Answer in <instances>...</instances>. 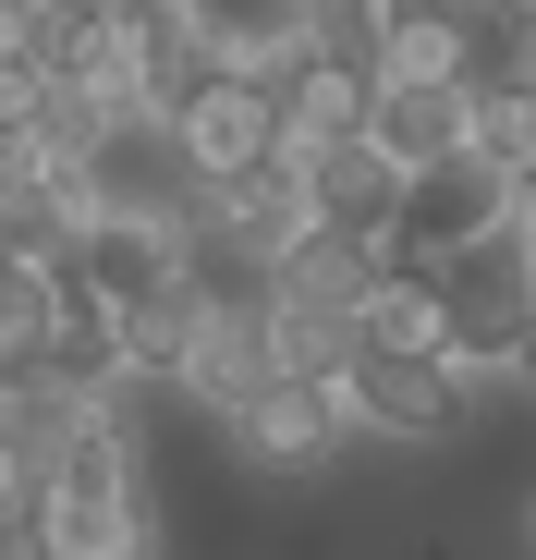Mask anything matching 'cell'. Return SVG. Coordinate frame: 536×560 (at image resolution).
Masks as SVG:
<instances>
[{
	"label": "cell",
	"mask_w": 536,
	"mask_h": 560,
	"mask_svg": "<svg viewBox=\"0 0 536 560\" xmlns=\"http://www.w3.org/2000/svg\"><path fill=\"white\" fill-rule=\"evenodd\" d=\"M464 159H488L500 183L536 171V98H464Z\"/></svg>",
	"instance_id": "2e32d148"
},
{
	"label": "cell",
	"mask_w": 536,
	"mask_h": 560,
	"mask_svg": "<svg viewBox=\"0 0 536 560\" xmlns=\"http://www.w3.org/2000/svg\"><path fill=\"white\" fill-rule=\"evenodd\" d=\"M232 439H244V463H268V476H317V463L341 451V402L317 390V378H268L232 402Z\"/></svg>",
	"instance_id": "52a82bcc"
},
{
	"label": "cell",
	"mask_w": 536,
	"mask_h": 560,
	"mask_svg": "<svg viewBox=\"0 0 536 560\" xmlns=\"http://www.w3.org/2000/svg\"><path fill=\"white\" fill-rule=\"evenodd\" d=\"M524 208V183H500L488 159H427V171H403L391 183V220H378V280H427L452 244H476V232H500Z\"/></svg>",
	"instance_id": "277c9868"
},
{
	"label": "cell",
	"mask_w": 536,
	"mask_h": 560,
	"mask_svg": "<svg viewBox=\"0 0 536 560\" xmlns=\"http://www.w3.org/2000/svg\"><path fill=\"white\" fill-rule=\"evenodd\" d=\"M329 402H353V415H366V427H391V439H464L476 378L452 365V341H439L427 280H378V293L353 305V341H341Z\"/></svg>",
	"instance_id": "7a4b0ae2"
},
{
	"label": "cell",
	"mask_w": 536,
	"mask_h": 560,
	"mask_svg": "<svg viewBox=\"0 0 536 560\" xmlns=\"http://www.w3.org/2000/svg\"><path fill=\"white\" fill-rule=\"evenodd\" d=\"M256 268H268V305H305V317H341V329H353V305L378 293V244L317 232V220H305V232H281Z\"/></svg>",
	"instance_id": "9c48e42d"
},
{
	"label": "cell",
	"mask_w": 536,
	"mask_h": 560,
	"mask_svg": "<svg viewBox=\"0 0 536 560\" xmlns=\"http://www.w3.org/2000/svg\"><path fill=\"white\" fill-rule=\"evenodd\" d=\"M268 378V341H256V305H196V341H184V390L208 415H232L244 390Z\"/></svg>",
	"instance_id": "8fae6325"
},
{
	"label": "cell",
	"mask_w": 536,
	"mask_h": 560,
	"mask_svg": "<svg viewBox=\"0 0 536 560\" xmlns=\"http://www.w3.org/2000/svg\"><path fill=\"white\" fill-rule=\"evenodd\" d=\"M391 159H366V147H329V159H305V220L317 232H353V244H378V220H391Z\"/></svg>",
	"instance_id": "4fadbf2b"
},
{
	"label": "cell",
	"mask_w": 536,
	"mask_h": 560,
	"mask_svg": "<svg viewBox=\"0 0 536 560\" xmlns=\"http://www.w3.org/2000/svg\"><path fill=\"white\" fill-rule=\"evenodd\" d=\"M61 268H73L110 317L171 305V293H208V280H196V232H184V208H85Z\"/></svg>",
	"instance_id": "5b68a950"
},
{
	"label": "cell",
	"mask_w": 536,
	"mask_h": 560,
	"mask_svg": "<svg viewBox=\"0 0 536 560\" xmlns=\"http://www.w3.org/2000/svg\"><path fill=\"white\" fill-rule=\"evenodd\" d=\"M49 159H37V122H0V196H25Z\"/></svg>",
	"instance_id": "e0dca14e"
},
{
	"label": "cell",
	"mask_w": 536,
	"mask_h": 560,
	"mask_svg": "<svg viewBox=\"0 0 536 560\" xmlns=\"http://www.w3.org/2000/svg\"><path fill=\"white\" fill-rule=\"evenodd\" d=\"M25 524H37V390L25 415H0V560H25Z\"/></svg>",
	"instance_id": "5bb4252c"
},
{
	"label": "cell",
	"mask_w": 536,
	"mask_h": 560,
	"mask_svg": "<svg viewBox=\"0 0 536 560\" xmlns=\"http://www.w3.org/2000/svg\"><path fill=\"white\" fill-rule=\"evenodd\" d=\"M25 560H147V488L110 390H37V524Z\"/></svg>",
	"instance_id": "6da1fadb"
},
{
	"label": "cell",
	"mask_w": 536,
	"mask_h": 560,
	"mask_svg": "<svg viewBox=\"0 0 536 560\" xmlns=\"http://www.w3.org/2000/svg\"><path fill=\"white\" fill-rule=\"evenodd\" d=\"M427 317H439V341H452L464 378H512V365L536 353V232H524V208L427 268Z\"/></svg>",
	"instance_id": "3957f363"
},
{
	"label": "cell",
	"mask_w": 536,
	"mask_h": 560,
	"mask_svg": "<svg viewBox=\"0 0 536 560\" xmlns=\"http://www.w3.org/2000/svg\"><path fill=\"white\" fill-rule=\"evenodd\" d=\"M353 147L391 159V171H427L464 147V98L439 73H366V110H353Z\"/></svg>",
	"instance_id": "ba28073f"
},
{
	"label": "cell",
	"mask_w": 536,
	"mask_h": 560,
	"mask_svg": "<svg viewBox=\"0 0 536 560\" xmlns=\"http://www.w3.org/2000/svg\"><path fill=\"white\" fill-rule=\"evenodd\" d=\"M452 98H536V0L452 13Z\"/></svg>",
	"instance_id": "30bf717a"
},
{
	"label": "cell",
	"mask_w": 536,
	"mask_h": 560,
	"mask_svg": "<svg viewBox=\"0 0 536 560\" xmlns=\"http://www.w3.org/2000/svg\"><path fill=\"white\" fill-rule=\"evenodd\" d=\"M196 305H208V293H171V305H135V317H123V378H184V341H196Z\"/></svg>",
	"instance_id": "9a60e30c"
},
{
	"label": "cell",
	"mask_w": 536,
	"mask_h": 560,
	"mask_svg": "<svg viewBox=\"0 0 536 560\" xmlns=\"http://www.w3.org/2000/svg\"><path fill=\"white\" fill-rule=\"evenodd\" d=\"M208 220L244 244V256H268V244H281V232H305V171L281 159V147H268L256 171H232V183H208Z\"/></svg>",
	"instance_id": "7c38bea8"
},
{
	"label": "cell",
	"mask_w": 536,
	"mask_h": 560,
	"mask_svg": "<svg viewBox=\"0 0 536 560\" xmlns=\"http://www.w3.org/2000/svg\"><path fill=\"white\" fill-rule=\"evenodd\" d=\"M159 122H171V159H184L196 183H232V171H256L268 147H281V122H268V98H256V85H244L232 61H220L208 85H184V98H171Z\"/></svg>",
	"instance_id": "8992f818"
}]
</instances>
